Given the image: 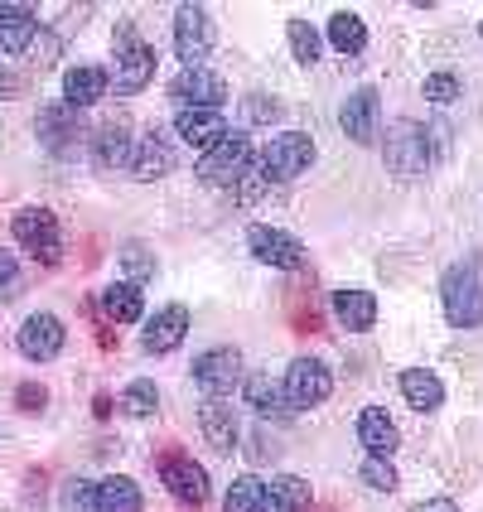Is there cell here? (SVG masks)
<instances>
[{
	"mask_svg": "<svg viewBox=\"0 0 483 512\" xmlns=\"http://www.w3.org/2000/svg\"><path fill=\"white\" fill-rule=\"evenodd\" d=\"M310 165H314L310 136H305V131H281V136H271V141L256 150L252 174L261 184H290V179H300Z\"/></svg>",
	"mask_w": 483,
	"mask_h": 512,
	"instance_id": "1",
	"label": "cell"
},
{
	"mask_svg": "<svg viewBox=\"0 0 483 512\" xmlns=\"http://www.w3.org/2000/svg\"><path fill=\"white\" fill-rule=\"evenodd\" d=\"M382 155H387V170L397 179H421L435 165V145H430V131L421 121H392Z\"/></svg>",
	"mask_w": 483,
	"mask_h": 512,
	"instance_id": "2",
	"label": "cell"
},
{
	"mask_svg": "<svg viewBox=\"0 0 483 512\" xmlns=\"http://www.w3.org/2000/svg\"><path fill=\"white\" fill-rule=\"evenodd\" d=\"M10 232H15V242H20V252L29 261H39V266H58L63 261V228H58V218L49 208H39V203L20 208L10 218Z\"/></svg>",
	"mask_w": 483,
	"mask_h": 512,
	"instance_id": "3",
	"label": "cell"
},
{
	"mask_svg": "<svg viewBox=\"0 0 483 512\" xmlns=\"http://www.w3.org/2000/svg\"><path fill=\"white\" fill-rule=\"evenodd\" d=\"M440 305H445V319H450L455 329H479L483 324V276H479V266H469V261L450 266L445 281H440Z\"/></svg>",
	"mask_w": 483,
	"mask_h": 512,
	"instance_id": "4",
	"label": "cell"
},
{
	"mask_svg": "<svg viewBox=\"0 0 483 512\" xmlns=\"http://www.w3.org/2000/svg\"><path fill=\"white\" fill-rule=\"evenodd\" d=\"M252 160H256V145L247 141L242 131H228V136L213 145L208 155H199L194 174H199L208 189H232L237 179H247V174H252Z\"/></svg>",
	"mask_w": 483,
	"mask_h": 512,
	"instance_id": "5",
	"label": "cell"
},
{
	"mask_svg": "<svg viewBox=\"0 0 483 512\" xmlns=\"http://www.w3.org/2000/svg\"><path fill=\"white\" fill-rule=\"evenodd\" d=\"M155 68H160V54L131 39V29H121V44H116V73H112V87L116 97H136L145 87L155 83Z\"/></svg>",
	"mask_w": 483,
	"mask_h": 512,
	"instance_id": "6",
	"label": "cell"
},
{
	"mask_svg": "<svg viewBox=\"0 0 483 512\" xmlns=\"http://www.w3.org/2000/svg\"><path fill=\"white\" fill-rule=\"evenodd\" d=\"M285 387V401H290V411H314V406H324V401L334 397V372L324 368L319 358H295L281 377Z\"/></svg>",
	"mask_w": 483,
	"mask_h": 512,
	"instance_id": "7",
	"label": "cell"
},
{
	"mask_svg": "<svg viewBox=\"0 0 483 512\" xmlns=\"http://www.w3.org/2000/svg\"><path fill=\"white\" fill-rule=\"evenodd\" d=\"M242 377H247V363L237 348H208L194 358V387L208 401H223L232 387H242Z\"/></svg>",
	"mask_w": 483,
	"mask_h": 512,
	"instance_id": "8",
	"label": "cell"
},
{
	"mask_svg": "<svg viewBox=\"0 0 483 512\" xmlns=\"http://www.w3.org/2000/svg\"><path fill=\"white\" fill-rule=\"evenodd\" d=\"M213 15L203 5H179L174 10V54L184 68H203V58L213 54Z\"/></svg>",
	"mask_w": 483,
	"mask_h": 512,
	"instance_id": "9",
	"label": "cell"
},
{
	"mask_svg": "<svg viewBox=\"0 0 483 512\" xmlns=\"http://www.w3.org/2000/svg\"><path fill=\"white\" fill-rule=\"evenodd\" d=\"M160 484L170 488V498H179L184 508H203V503H208V493H213V484H208V469H203V464H194L189 455H179V450L160 455Z\"/></svg>",
	"mask_w": 483,
	"mask_h": 512,
	"instance_id": "10",
	"label": "cell"
},
{
	"mask_svg": "<svg viewBox=\"0 0 483 512\" xmlns=\"http://www.w3.org/2000/svg\"><path fill=\"white\" fill-rule=\"evenodd\" d=\"M63 343H68V329L49 310L29 314L25 324H20V334H15V348H20L25 363H54L58 353H63Z\"/></svg>",
	"mask_w": 483,
	"mask_h": 512,
	"instance_id": "11",
	"label": "cell"
},
{
	"mask_svg": "<svg viewBox=\"0 0 483 512\" xmlns=\"http://www.w3.org/2000/svg\"><path fill=\"white\" fill-rule=\"evenodd\" d=\"M247 247H252V256L261 266H276V271H305V261H310V247L281 228H252L247 232Z\"/></svg>",
	"mask_w": 483,
	"mask_h": 512,
	"instance_id": "12",
	"label": "cell"
},
{
	"mask_svg": "<svg viewBox=\"0 0 483 512\" xmlns=\"http://www.w3.org/2000/svg\"><path fill=\"white\" fill-rule=\"evenodd\" d=\"M170 97L179 102V112H189V107H213L218 112L228 102V78L213 73V68H184V73H174Z\"/></svg>",
	"mask_w": 483,
	"mask_h": 512,
	"instance_id": "13",
	"label": "cell"
},
{
	"mask_svg": "<svg viewBox=\"0 0 483 512\" xmlns=\"http://www.w3.org/2000/svg\"><path fill=\"white\" fill-rule=\"evenodd\" d=\"M83 112H73V107H63V102H54V107H39V121H34V136H39V145L49 150V155H73L78 150V141H83V121H78Z\"/></svg>",
	"mask_w": 483,
	"mask_h": 512,
	"instance_id": "14",
	"label": "cell"
},
{
	"mask_svg": "<svg viewBox=\"0 0 483 512\" xmlns=\"http://www.w3.org/2000/svg\"><path fill=\"white\" fill-rule=\"evenodd\" d=\"M179 165V150H174V136L165 131V126H150L141 141H136V150H131V174L136 179H165V174Z\"/></svg>",
	"mask_w": 483,
	"mask_h": 512,
	"instance_id": "15",
	"label": "cell"
},
{
	"mask_svg": "<svg viewBox=\"0 0 483 512\" xmlns=\"http://www.w3.org/2000/svg\"><path fill=\"white\" fill-rule=\"evenodd\" d=\"M232 126H228V116L223 112H213V107H189V112H179L174 116V136L184 145H194L199 155H208L213 145L228 136Z\"/></svg>",
	"mask_w": 483,
	"mask_h": 512,
	"instance_id": "16",
	"label": "cell"
},
{
	"mask_svg": "<svg viewBox=\"0 0 483 512\" xmlns=\"http://www.w3.org/2000/svg\"><path fill=\"white\" fill-rule=\"evenodd\" d=\"M107 87H112V73L102 63H78V68L63 73V107L87 112V107H97L107 97Z\"/></svg>",
	"mask_w": 483,
	"mask_h": 512,
	"instance_id": "17",
	"label": "cell"
},
{
	"mask_svg": "<svg viewBox=\"0 0 483 512\" xmlns=\"http://www.w3.org/2000/svg\"><path fill=\"white\" fill-rule=\"evenodd\" d=\"M377 121H382V102H377V92H372V87H358V92L343 102V112H339L343 136H348V141H358V145L377 141Z\"/></svg>",
	"mask_w": 483,
	"mask_h": 512,
	"instance_id": "18",
	"label": "cell"
},
{
	"mask_svg": "<svg viewBox=\"0 0 483 512\" xmlns=\"http://www.w3.org/2000/svg\"><path fill=\"white\" fill-rule=\"evenodd\" d=\"M189 324H194L189 305H165V310H155V319L145 324L141 348L145 353H174V348L184 343V334H189Z\"/></svg>",
	"mask_w": 483,
	"mask_h": 512,
	"instance_id": "19",
	"label": "cell"
},
{
	"mask_svg": "<svg viewBox=\"0 0 483 512\" xmlns=\"http://www.w3.org/2000/svg\"><path fill=\"white\" fill-rule=\"evenodd\" d=\"M242 397H247V406H252L256 416H266V421H290V416H295L290 401H285L281 377H271V372H247V377H242Z\"/></svg>",
	"mask_w": 483,
	"mask_h": 512,
	"instance_id": "20",
	"label": "cell"
},
{
	"mask_svg": "<svg viewBox=\"0 0 483 512\" xmlns=\"http://www.w3.org/2000/svg\"><path fill=\"white\" fill-rule=\"evenodd\" d=\"M358 440H363V450L377 459H392L401 445V430L392 421V411L387 406H363L358 411Z\"/></svg>",
	"mask_w": 483,
	"mask_h": 512,
	"instance_id": "21",
	"label": "cell"
},
{
	"mask_svg": "<svg viewBox=\"0 0 483 512\" xmlns=\"http://www.w3.org/2000/svg\"><path fill=\"white\" fill-rule=\"evenodd\" d=\"M131 150H136V141H131V126H126L121 116H112V121L97 126V136H92V160H97V170L131 165Z\"/></svg>",
	"mask_w": 483,
	"mask_h": 512,
	"instance_id": "22",
	"label": "cell"
},
{
	"mask_svg": "<svg viewBox=\"0 0 483 512\" xmlns=\"http://www.w3.org/2000/svg\"><path fill=\"white\" fill-rule=\"evenodd\" d=\"M199 430H203V440H208L218 455H232V450H237V440H242V430H237V411H232L228 401H203L199 406Z\"/></svg>",
	"mask_w": 483,
	"mask_h": 512,
	"instance_id": "23",
	"label": "cell"
},
{
	"mask_svg": "<svg viewBox=\"0 0 483 512\" xmlns=\"http://www.w3.org/2000/svg\"><path fill=\"white\" fill-rule=\"evenodd\" d=\"M39 20L29 5H0V54H25L34 49Z\"/></svg>",
	"mask_w": 483,
	"mask_h": 512,
	"instance_id": "24",
	"label": "cell"
},
{
	"mask_svg": "<svg viewBox=\"0 0 483 512\" xmlns=\"http://www.w3.org/2000/svg\"><path fill=\"white\" fill-rule=\"evenodd\" d=\"M334 319H339V329L348 334H368L372 324H377V300H372L368 290H334Z\"/></svg>",
	"mask_w": 483,
	"mask_h": 512,
	"instance_id": "25",
	"label": "cell"
},
{
	"mask_svg": "<svg viewBox=\"0 0 483 512\" xmlns=\"http://www.w3.org/2000/svg\"><path fill=\"white\" fill-rule=\"evenodd\" d=\"M92 512H145L141 484L126 479V474H107L97 493H92Z\"/></svg>",
	"mask_w": 483,
	"mask_h": 512,
	"instance_id": "26",
	"label": "cell"
},
{
	"mask_svg": "<svg viewBox=\"0 0 483 512\" xmlns=\"http://www.w3.org/2000/svg\"><path fill=\"white\" fill-rule=\"evenodd\" d=\"M97 310H102V319H107V324H136V319L145 314L141 285H131V281L107 285V290L97 295Z\"/></svg>",
	"mask_w": 483,
	"mask_h": 512,
	"instance_id": "27",
	"label": "cell"
},
{
	"mask_svg": "<svg viewBox=\"0 0 483 512\" xmlns=\"http://www.w3.org/2000/svg\"><path fill=\"white\" fill-rule=\"evenodd\" d=\"M401 397L411 401V411H440L445 406V382L430 368H406L401 372Z\"/></svg>",
	"mask_w": 483,
	"mask_h": 512,
	"instance_id": "28",
	"label": "cell"
},
{
	"mask_svg": "<svg viewBox=\"0 0 483 512\" xmlns=\"http://www.w3.org/2000/svg\"><path fill=\"white\" fill-rule=\"evenodd\" d=\"M324 39H329L343 58H353V54L368 49V25H363V15H353V10H334V15H329V29H324Z\"/></svg>",
	"mask_w": 483,
	"mask_h": 512,
	"instance_id": "29",
	"label": "cell"
},
{
	"mask_svg": "<svg viewBox=\"0 0 483 512\" xmlns=\"http://www.w3.org/2000/svg\"><path fill=\"white\" fill-rule=\"evenodd\" d=\"M310 508H314V493L305 479H295V474L271 479V488H266V512H310Z\"/></svg>",
	"mask_w": 483,
	"mask_h": 512,
	"instance_id": "30",
	"label": "cell"
},
{
	"mask_svg": "<svg viewBox=\"0 0 483 512\" xmlns=\"http://www.w3.org/2000/svg\"><path fill=\"white\" fill-rule=\"evenodd\" d=\"M285 34H290V54H295V63H300V68H314L319 54H324V29H314L310 20H290Z\"/></svg>",
	"mask_w": 483,
	"mask_h": 512,
	"instance_id": "31",
	"label": "cell"
},
{
	"mask_svg": "<svg viewBox=\"0 0 483 512\" xmlns=\"http://www.w3.org/2000/svg\"><path fill=\"white\" fill-rule=\"evenodd\" d=\"M121 411H126L131 421H150V416L160 411V392H155V382H150V377H136V382L121 392Z\"/></svg>",
	"mask_w": 483,
	"mask_h": 512,
	"instance_id": "32",
	"label": "cell"
},
{
	"mask_svg": "<svg viewBox=\"0 0 483 512\" xmlns=\"http://www.w3.org/2000/svg\"><path fill=\"white\" fill-rule=\"evenodd\" d=\"M223 512H266V484H261L256 474H242V479H232Z\"/></svg>",
	"mask_w": 483,
	"mask_h": 512,
	"instance_id": "33",
	"label": "cell"
},
{
	"mask_svg": "<svg viewBox=\"0 0 483 512\" xmlns=\"http://www.w3.org/2000/svg\"><path fill=\"white\" fill-rule=\"evenodd\" d=\"M121 266H126L131 285H141L155 276V252H150L145 242H126V247H121Z\"/></svg>",
	"mask_w": 483,
	"mask_h": 512,
	"instance_id": "34",
	"label": "cell"
},
{
	"mask_svg": "<svg viewBox=\"0 0 483 512\" xmlns=\"http://www.w3.org/2000/svg\"><path fill=\"white\" fill-rule=\"evenodd\" d=\"M421 92H426V102H435V107H450L459 92H464V83H459V73L440 68V73H430L426 83H421Z\"/></svg>",
	"mask_w": 483,
	"mask_h": 512,
	"instance_id": "35",
	"label": "cell"
},
{
	"mask_svg": "<svg viewBox=\"0 0 483 512\" xmlns=\"http://www.w3.org/2000/svg\"><path fill=\"white\" fill-rule=\"evenodd\" d=\"M363 484L368 488H377V493H397V464L392 459H377V455H368L363 459Z\"/></svg>",
	"mask_w": 483,
	"mask_h": 512,
	"instance_id": "36",
	"label": "cell"
},
{
	"mask_svg": "<svg viewBox=\"0 0 483 512\" xmlns=\"http://www.w3.org/2000/svg\"><path fill=\"white\" fill-rule=\"evenodd\" d=\"M242 116H247V121H256V126H271V121H281V97L247 92V97H242Z\"/></svg>",
	"mask_w": 483,
	"mask_h": 512,
	"instance_id": "37",
	"label": "cell"
},
{
	"mask_svg": "<svg viewBox=\"0 0 483 512\" xmlns=\"http://www.w3.org/2000/svg\"><path fill=\"white\" fill-rule=\"evenodd\" d=\"M25 290V266L15 261V252H0V305L15 300Z\"/></svg>",
	"mask_w": 483,
	"mask_h": 512,
	"instance_id": "38",
	"label": "cell"
},
{
	"mask_svg": "<svg viewBox=\"0 0 483 512\" xmlns=\"http://www.w3.org/2000/svg\"><path fill=\"white\" fill-rule=\"evenodd\" d=\"M92 493H97V484H87V479H68V488H63L68 512H92Z\"/></svg>",
	"mask_w": 483,
	"mask_h": 512,
	"instance_id": "39",
	"label": "cell"
},
{
	"mask_svg": "<svg viewBox=\"0 0 483 512\" xmlns=\"http://www.w3.org/2000/svg\"><path fill=\"white\" fill-rule=\"evenodd\" d=\"M15 406H20V411H44V406H49V392H44L39 382H25V387L15 392Z\"/></svg>",
	"mask_w": 483,
	"mask_h": 512,
	"instance_id": "40",
	"label": "cell"
},
{
	"mask_svg": "<svg viewBox=\"0 0 483 512\" xmlns=\"http://www.w3.org/2000/svg\"><path fill=\"white\" fill-rule=\"evenodd\" d=\"M20 92H25L20 68H0V97H20Z\"/></svg>",
	"mask_w": 483,
	"mask_h": 512,
	"instance_id": "41",
	"label": "cell"
},
{
	"mask_svg": "<svg viewBox=\"0 0 483 512\" xmlns=\"http://www.w3.org/2000/svg\"><path fill=\"white\" fill-rule=\"evenodd\" d=\"M416 512H459V503H455V498H426Z\"/></svg>",
	"mask_w": 483,
	"mask_h": 512,
	"instance_id": "42",
	"label": "cell"
},
{
	"mask_svg": "<svg viewBox=\"0 0 483 512\" xmlns=\"http://www.w3.org/2000/svg\"><path fill=\"white\" fill-rule=\"evenodd\" d=\"M310 512H324V508H310Z\"/></svg>",
	"mask_w": 483,
	"mask_h": 512,
	"instance_id": "43",
	"label": "cell"
}]
</instances>
